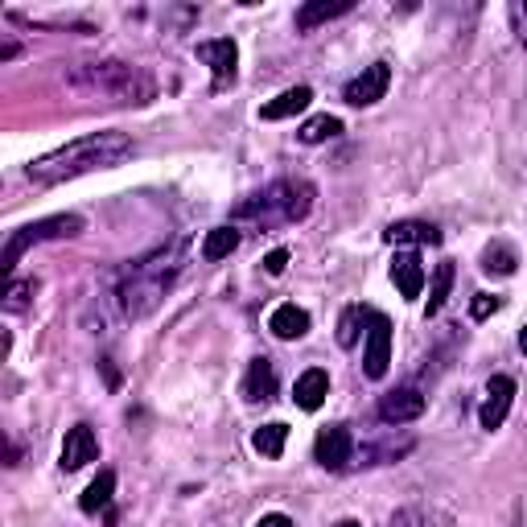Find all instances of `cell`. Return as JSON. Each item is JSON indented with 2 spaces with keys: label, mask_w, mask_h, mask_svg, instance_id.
<instances>
[{
  "label": "cell",
  "mask_w": 527,
  "mask_h": 527,
  "mask_svg": "<svg viewBox=\"0 0 527 527\" xmlns=\"http://www.w3.org/2000/svg\"><path fill=\"white\" fill-rule=\"evenodd\" d=\"M186 256H190V239L173 235V239L157 243L153 252L120 264L108 276V293H103L112 301L116 318L120 322H145L149 313L169 297V289L178 285V276L186 268Z\"/></svg>",
  "instance_id": "6da1fadb"
},
{
  "label": "cell",
  "mask_w": 527,
  "mask_h": 527,
  "mask_svg": "<svg viewBox=\"0 0 527 527\" xmlns=\"http://www.w3.org/2000/svg\"><path fill=\"white\" fill-rule=\"evenodd\" d=\"M136 153L132 136L120 132V128H108V132H91V136H79L70 145L29 161L25 165V178L33 186H62V182H75L83 173H99V169H116L120 161H128Z\"/></svg>",
  "instance_id": "7a4b0ae2"
},
{
  "label": "cell",
  "mask_w": 527,
  "mask_h": 527,
  "mask_svg": "<svg viewBox=\"0 0 527 527\" xmlns=\"http://www.w3.org/2000/svg\"><path fill=\"white\" fill-rule=\"evenodd\" d=\"M66 87L116 103V108H145V103L157 99V79L145 66L124 62V58H99V62H79L66 70Z\"/></svg>",
  "instance_id": "3957f363"
},
{
  "label": "cell",
  "mask_w": 527,
  "mask_h": 527,
  "mask_svg": "<svg viewBox=\"0 0 527 527\" xmlns=\"http://www.w3.org/2000/svg\"><path fill=\"white\" fill-rule=\"evenodd\" d=\"M313 198H318L313 182H305V178H276L260 194H252L248 202H239L231 210V227H252V231L293 227L313 210Z\"/></svg>",
  "instance_id": "277c9868"
},
{
  "label": "cell",
  "mask_w": 527,
  "mask_h": 527,
  "mask_svg": "<svg viewBox=\"0 0 527 527\" xmlns=\"http://www.w3.org/2000/svg\"><path fill=\"white\" fill-rule=\"evenodd\" d=\"M83 231H87V219L75 215V210H66V215H50V219H38V223H25V227H17V231L9 235L5 256H0V268H5V276L13 280V272H17V264H21V256H25L29 248H38V243H50V239H75V235H83Z\"/></svg>",
  "instance_id": "5b68a950"
},
{
  "label": "cell",
  "mask_w": 527,
  "mask_h": 527,
  "mask_svg": "<svg viewBox=\"0 0 527 527\" xmlns=\"http://www.w3.org/2000/svg\"><path fill=\"white\" fill-rule=\"evenodd\" d=\"M388 87H392V66L371 62V66H363V75H355L342 87V99L350 103V108H371V103H379L383 95H388Z\"/></svg>",
  "instance_id": "8992f818"
},
{
  "label": "cell",
  "mask_w": 527,
  "mask_h": 527,
  "mask_svg": "<svg viewBox=\"0 0 527 527\" xmlns=\"http://www.w3.org/2000/svg\"><path fill=\"white\" fill-rule=\"evenodd\" d=\"M392 363V322L383 313H371V330H367V346H363V375L367 379H383Z\"/></svg>",
  "instance_id": "52a82bcc"
},
{
  "label": "cell",
  "mask_w": 527,
  "mask_h": 527,
  "mask_svg": "<svg viewBox=\"0 0 527 527\" xmlns=\"http://www.w3.org/2000/svg\"><path fill=\"white\" fill-rule=\"evenodd\" d=\"M355 437H350L346 425H330L318 433V441H313V458H318V466L326 470H346L350 462H355Z\"/></svg>",
  "instance_id": "ba28073f"
},
{
  "label": "cell",
  "mask_w": 527,
  "mask_h": 527,
  "mask_svg": "<svg viewBox=\"0 0 527 527\" xmlns=\"http://www.w3.org/2000/svg\"><path fill=\"white\" fill-rule=\"evenodd\" d=\"M511 400H515V379L511 375H495L486 383V400H482V408H478V425L482 429H503V420H507V412H511Z\"/></svg>",
  "instance_id": "9c48e42d"
},
{
  "label": "cell",
  "mask_w": 527,
  "mask_h": 527,
  "mask_svg": "<svg viewBox=\"0 0 527 527\" xmlns=\"http://www.w3.org/2000/svg\"><path fill=\"white\" fill-rule=\"evenodd\" d=\"M198 58L210 66L215 75V91H223L227 83H235V66H239V46L231 38H215V42H198Z\"/></svg>",
  "instance_id": "30bf717a"
},
{
  "label": "cell",
  "mask_w": 527,
  "mask_h": 527,
  "mask_svg": "<svg viewBox=\"0 0 527 527\" xmlns=\"http://www.w3.org/2000/svg\"><path fill=\"white\" fill-rule=\"evenodd\" d=\"M425 412V392L420 388H396L379 400V420L383 425H412Z\"/></svg>",
  "instance_id": "8fae6325"
},
{
  "label": "cell",
  "mask_w": 527,
  "mask_h": 527,
  "mask_svg": "<svg viewBox=\"0 0 527 527\" xmlns=\"http://www.w3.org/2000/svg\"><path fill=\"white\" fill-rule=\"evenodd\" d=\"M99 458V437H95V429L91 425H75L66 433V441H62V470L66 474H75V470H83V466H91Z\"/></svg>",
  "instance_id": "7c38bea8"
},
{
  "label": "cell",
  "mask_w": 527,
  "mask_h": 527,
  "mask_svg": "<svg viewBox=\"0 0 527 527\" xmlns=\"http://www.w3.org/2000/svg\"><path fill=\"white\" fill-rule=\"evenodd\" d=\"M276 396V363L272 359H252L248 363V375H243V400L248 404H264Z\"/></svg>",
  "instance_id": "4fadbf2b"
},
{
  "label": "cell",
  "mask_w": 527,
  "mask_h": 527,
  "mask_svg": "<svg viewBox=\"0 0 527 527\" xmlns=\"http://www.w3.org/2000/svg\"><path fill=\"white\" fill-rule=\"evenodd\" d=\"M383 239H388L392 248H425V243L433 248V243H441V231L433 223H420V219H400L383 231Z\"/></svg>",
  "instance_id": "5bb4252c"
},
{
  "label": "cell",
  "mask_w": 527,
  "mask_h": 527,
  "mask_svg": "<svg viewBox=\"0 0 527 527\" xmlns=\"http://www.w3.org/2000/svg\"><path fill=\"white\" fill-rule=\"evenodd\" d=\"M392 280H396V289L404 301H416L420 293H425V264H420L416 252H400L392 260Z\"/></svg>",
  "instance_id": "9a60e30c"
},
{
  "label": "cell",
  "mask_w": 527,
  "mask_h": 527,
  "mask_svg": "<svg viewBox=\"0 0 527 527\" xmlns=\"http://www.w3.org/2000/svg\"><path fill=\"white\" fill-rule=\"evenodd\" d=\"M326 396H330V375H326L322 367H309L305 375H297V388H293L297 408L318 412V408L326 404Z\"/></svg>",
  "instance_id": "2e32d148"
},
{
  "label": "cell",
  "mask_w": 527,
  "mask_h": 527,
  "mask_svg": "<svg viewBox=\"0 0 527 527\" xmlns=\"http://www.w3.org/2000/svg\"><path fill=\"white\" fill-rule=\"evenodd\" d=\"M268 330H272V334H276L280 342L305 338V334H309V313H305L301 305L285 301V305H276V309H272V318H268Z\"/></svg>",
  "instance_id": "e0dca14e"
},
{
  "label": "cell",
  "mask_w": 527,
  "mask_h": 527,
  "mask_svg": "<svg viewBox=\"0 0 527 527\" xmlns=\"http://www.w3.org/2000/svg\"><path fill=\"white\" fill-rule=\"evenodd\" d=\"M350 9H355L350 0H309V5L297 9V29L309 33V29H318V25L334 21V17H346Z\"/></svg>",
  "instance_id": "ac0fdd59"
},
{
  "label": "cell",
  "mask_w": 527,
  "mask_h": 527,
  "mask_svg": "<svg viewBox=\"0 0 527 527\" xmlns=\"http://www.w3.org/2000/svg\"><path fill=\"white\" fill-rule=\"evenodd\" d=\"M313 103V91L301 83V87H289V91H280L272 103H264L260 108V120H289V116H297V112H305Z\"/></svg>",
  "instance_id": "d6986e66"
},
{
  "label": "cell",
  "mask_w": 527,
  "mask_h": 527,
  "mask_svg": "<svg viewBox=\"0 0 527 527\" xmlns=\"http://www.w3.org/2000/svg\"><path fill=\"white\" fill-rule=\"evenodd\" d=\"M388 527H458V523H453V515H449V511H441V507L412 503V507H400V511L392 515V523H388Z\"/></svg>",
  "instance_id": "ffe728a7"
},
{
  "label": "cell",
  "mask_w": 527,
  "mask_h": 527,
  "mask_svg": "<svg viewBox=\"0 0 527 527\" xmlns=\"http://www.w3.org/2000/svg\"><path fill=\"white\" fill-rule=\"evenodd\" d=\"M239 248V227H210L202 239V260L206 264H219Z\"/></svg>",
  "instance_id": "44dd1931"
},
{
  "label": "cell",
  "mask_w": 527,
  "mask_h": 527,
  "mask_svg": "<svg viewBox=\"0 0 527 527\" xmlns=\"http://www.w3.org/2000/svg\"><path fill=\"white\" fill-rule=\"evenodd\" d=\"M371 313L375 309H363V305H346L342 309V318H338V346H359L363 338V326H371Z\"/></svg>",
  "instance_id": "7402d4cb"
},
{
  "label": "cell",
  "mask_w": 527,
  "mask_h": 527,
  "mask_svg": "<svg viewBox=\"0 0 527 527\" xmlns=\"http://www.w3.org/2000/svg\"><path fill=\"white\" fill-rule=\"evenodd\" d=\"M112 495H116V474L112 470H99V478L83 490V499H79V507L87 511V515H99L103 507L112 503Z\"/></svg>",
  "instance_id": "603a6c76"
},
{
  "label": "cell",
  "mask_w": 527,
  "mask_h": 527,
  "mask_svg": "<svg viewBox=\"0 0 527 527\" xmlns=\"http://www.w3.org/2000/svg\"><path fill=\"white\" fill-rule=\"evenodd\" d=\"M342 132V120L338 116H309L301 128H297V140L301 145H326Z\"/></svg>",
  "instance_id": "cb8c5ba5"
},
{
  "label": "cell",
  "mask_w": 527,
  "mask_h": 527,
  "mask_svg": "<svg viewBox=\"0 0 527 527\" xmlns=\"http://www.w3.org/2000/svg\"><path fill=\"white\" fill-rule=\"evenodd\" d=\"M519 268V256L511 243H490V248L482 252V272H495V276H511Z\"/></svg>",
  "instance_id": "d4e9b609"
},
{
  "label": "cell",
  "mask_w": 527,
  "mask_h": 527,
  "mask_svg": "<svg viewBox=\"0 0 527 527\" xmlns=\"http://www.w3.org/2000/svg\"><path fill=\"white\" fill-rule=\"evenodd\" d=\"M285 441H289V429L280 425V420H272V425L256 429V437H252L256 453H264V458H280V453H285Z\"/></svg>",
  "instance_id": "484cf974"
},
{
  "label": "cell",
  "mask_w": 527,
  "mask_h": 527,
  "mask_svg": "<svg viewBox=\"0 0 527 527\" xmlns=\"http://www.w3.org/2000/svg\"><path fill=\"white\" fill-rule=\"evenodd\" d=\"M449 289H453V264H449V260H441V264H437V272H433L429 305H425V313H429V318H433V313H441V309H445V301H449Z\"/></svg>",
  "instance_id": "4316f807"
},
{
  "label": "cell",
  "mask_w": 527,
  "mask_h": 527,
  "mask_svg": "<svg viewBox=\"0 0 527 527\" xmlns=\"http://www.w3.org/2000/svg\"><path fill=\"white\" fill-rule=\"evenodd\" d=\"M38 293V280H9V289H5V309L9 313H21V309H29V297Z\"/></svg>",
  "instance_id": "83f0119b"
},
{
  "label": "cell",
  "mask_w": 527,
  "mask_h": 527,
  "mask_svg": "<svg viewBox=\"0 0 527 527\" xmlns=\"http://www.w3.org/2000/svg\"><path fill=\"white\" fill-rule=\"evenodd\" d=\"M507 17H511V33H515V42L527 46V0H511L507 5Z\"/></svg>",
  "instance_id": "f1b7e54d"
},
{
  "label": "cell",
  "mask_w": 527,
  "mask_h": 527,
  "mask_svg": "<svg viewBox=\"0 0 527 527\" xmlns=\"http://www.w3.org/2000/svg\"><path fill=\"white\" fill-rule=\"evenodd\" d=\"M499 309V297H490V293H478L474 301H470V318L474 322H486L490 318V313H495Z\"/></svg>",
  "instance_id": "f546056e"
},
{
  "label": "cell",
  "mask_w": 527,
  "mask_h": 527,
  "mask_svg": "<svg viewBox=\"0 0 527 527\" xmlns=\"http://www.w3.org/2000/svg\"><path fill=\"white\" fill-rule=\"evenodd\" d=\"M285 268H289V252H285V248H276V252L264 256V272H268V276H280Z\"/></svg>",
  "instance_id": "4dcf8cb0"
},
{
  "label": "cell",
  "mask_w": 527,
  "mask_h": 527,
  "mask_svg": "<svg viewBox=\"0 0 527 527\" xmlns=\"http://www.w3.org/2000/svg\"><path fill=\"white\" fill-rule=\"evenodd\" d=\"M256 527H297V523H293L289 515H280V511H272V515H264V519H260Z\"/></svg>",
  "instance_id": "1f68e13d"
},
{
  "label": "cell",
  "mask_w": 527,
  "mask_h": 527,
  "mask_svg": "<svg viewBox=\"0 0 527 527\" xmlns=\"http://www.w3.org/2000/svg\"><path fill=\"white\" fill-rule=\"evenodd\" d=\"M334 527H363V523H359V519H338Z\"/></svg>",
  "instance_id": "d6a6232c"
},
{
  "label": "cell",
  "mask_w": 527,
  "mask_h": 527,
  "mask_svg": "<svg viewBox=\"0 0 527 527\" xmlns=\"http://www.w3.org/2000/svg\"><path fill=\"white\" fill-rule=\"evenodd\" d=\"M519 350H527V326H523V334H519Z\"/></svg>",
  "instance_id": "836d02e7"
}]
</instances>
